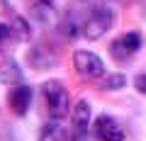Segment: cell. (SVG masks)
I'll list each match as a JSON object with an SVG mask.
<instances>
[{"label": "cell", "mask_w": 146, "mask_h": 141, "mask_svg": "<svg viewBox=\"0 0 146 141\" xmlns=\"http://www.w3.org/2000/svg\"><path fill=\"white\" fill-rule=\"evenodd\" d=\"M7 105H10V110L17 117L27 115V110H29V105H32V88L29 85H17V88H12L10 97H7Z\"/></svg>", "instance_id": "ba28073f"}, {"label": "cell", "mask_w": 146, "mask_h": 141, "mask_svg": "<svg viewBox=\"0 0 146 141\" xmlns=\"http://www.w3.org/2000/svg\"><path fill=\"white\" fill-rule=\"evenodd\" d=\"M39 141H68V134H66V129L54 119V122H49V124H44L42 134H39Z\"/></svg>", "instance_id": "30bf717a"}, {"label": "cell", "mask_w": 146, "mask_h": 141, "mask_svg": "<svg viewBox=\"0 0 146 141\" xmlns=\"http://www.w3.org/2000/svg\"><path fill=\"white\" fill-rule=\"evenodd\" d=\"M42 93H44L49 117L56 122L66 119L68 117V90H66V85L58 83V80H46L42 85Z\"/></svg>", "instance_id": "6da1fadb"}, {"label": "cell", "mask_w": 146, "mask_h": 141, "mask_svg": "<svg viewBox=\"0 0 146 141\" xmlns=\"http://www.w3.org/2000/svg\"><path fill=\"white\" fill-rule=\"evenodd\" d=\"M29 17L39 27L49 29V27H54L58 22V10H56V5H54V0H32Z\"/></svg>", "instance_id": "277c9868"}, {"label": "cell", "mask_w": 146, "mask_h": 141, "mask_svg": "<svg viewBox=\"0 0 146 141\" xmlns=\"http://www.w3.org/2000/svg\"><path fill=\"white\" fill-rule=\"evenodd\" d=\"M10 34H12V27L0 24V51H3V49H5V44L10 42Z\"/></svg>", "instance_id": "5bb4252c"}, {"label": "cell", "mask_w": 146, "mask_h": 141, "mask_svg": "<svg viewBox=\"0 0 146 141\" xmlns=\"http://www.w3.org/2000/svg\"><path fill=\"white\" fill-rule=\"evenodd\" d=\"M0 83H5V85H20L22 83V71L15 61H5L0 66Z\"/></svg>", "instance_id": "9c48e42d"}, {"label": "cell", "mask_w": 146, "mask_h": 141, "mask_svg": "<svg viewBox=\"0 0 146 141\" xmlns=\"http://www.w3.org/2000/svg\"><path fill=\"white\" fill-rule=\"evenodd\" d=\"M71 126H73V141H85L88 126H90V102L88 100H78V105L73 107Z\"/></svg>", "instance_id": "5b68a950"}, {"label": "cell", "mask_w": 146, "mask_h": 141, "mask_svg": "<svg viewBox=\"0 0 146 141\" xmlns=\"http://www.w3.org/2000/svg\"><path fill=\"white\" fill-rule=\"evenodd\" d=\"M141 46V37L136 34V32H129V34H124V37H119L117 42H112V54H115L117 61H124V58H129L131 54H136Z\"/></svg>", "instance_id": "52a82bcc"}, {"label": "cell", "mask_w": 146, "mask_h": 141, "mask_svg": "<svg viewBox=\"0 0 146 141\" xmlns=\"http://www.w3.org/2000/svg\"><path fill=\"white\" fill-rule=\"evenodd\" d=\"M112 24H115V15H112V10L105 7V5H95L93 10L88 12L85 22H83V37L100 39L102 34H107V32L112 29Z\"/></svg>", "instance_id": "7a4b0ae2"}, {"label": "cell", "mask_w": 146, "mask_h": 141, "mask_svg": "<svg viewBox=\"0 0 146 141\" xmlns=\"http://www.w3.org/2000/svg\"><path fill=\"white\" fill-rule=\"evenodd\" d=\"M73 66L83 78H90V80H98L105 75V63L93 51H76L73 54Z\"/></svg>", "instance_id": "3957f363"}, {"label": "cell", "mask_w": 146, "mask_h": 141, "mask_svg": "<svg viewBox=\"0 0 146 141\" xmlns=\"http://www.w3.org/2000/svg\"><path fill=\"white\" fill-rule=\"evenodd\" d=\"M29 66H34V68H49V66H56V58L54 56H49L46 54V49L44 46H34L29 51Z\"/></svg>", "instance_id": "8fae6325"}, {"label": "cell", "mask_w": 146, "mask_h": 141, "mask_svg": "<svg viewBox=\"0 0 146 141\" xmlns=\"http://www.w3.org/2000/svg\"><path fill=\"white\" fill-rule=\"evenodd\" d=\"M61 32H63V37H66V39H71V42H73L78 34H83V27H78V22L73 20V17H68V20H63Z\"/></svg>", "instance_id": "7c38bea8"}, {"label": "cell", "mask_w": 146, "mask_h": 141, "mask_svg": "<svg viewBox=\"0 0 146 141\" xmlns=\"http://www.w3.org/2000/svg\"><path fill=\"white\" fill-rule=\"evenodd\" d=\"M95 136L100 141H124V129L112 117L102 115V117L95 119Z\"/></svg>", "instance_id": "8992f818"}, {"label": "cell", "mask_w": 146, "mask_h": 141, "mask_svg": "<svg viewBox=\"0 0 146 141\" xmlns=\"http://www.w3.org/2000/svg\"><path fill=\"white\" fill-rule=\"evenodd\" d=\"M122 85H124V75L112 73L107 80H105V85H102V88H105V90H115V88H122Z\"/></svg>", "instance_id": "4fadbf2b"}, {"label": "cell", "mask_w": 146, "mask_h": 141, "mask_svg": "<svg viewBox=\"0 0 146 141\" xmlns=\"http://www.w3.org/2000/svg\"><path fill=\"white\" fill-rule=\"evenodd\" d=\"M134 85H136V90H139L141 95H146V73H139V75H136Z\"/></svg>", "instance_id": "9a60e30c"}]
</instances>
